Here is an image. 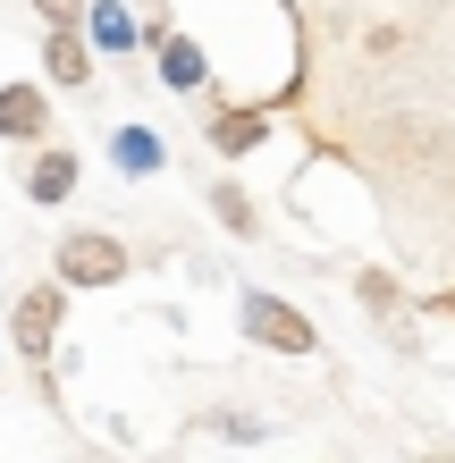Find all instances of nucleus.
<instances>
[{
  "instance_id": "f257e3e1",
  "label": "nucleus",
  "mask_w": 455,
  "mask_h": 463,
  "mask_svg": "<svg viewBox=\"0 0 455 463\" xmlns=\"http://www.w3.org/2000/svg\"><path fill=\"white\" fill-rule=\"evenodd\" d=\"M118 279H127V244L118 236H93V228L60 236V287H118Z\"/></svg>"
},
{
  "instance_id": "f03ea898",
  "label": "nucleus",
  "mask_w": 455,
  "mask_h": 463,
  "mask_svg": "<svg viewBox=\"0 0 455 463\" xmlns=\"http://www.w3.org/2000/svg\"><path fill=\"white\" fill-rule=\"evenodd\" d=\"M60 312H68V287H25V295H17L9 337H17L25 363H43V354H51V337H60Z\"/></svg>"
},
{
  "instance_id": "7ed1b4c3",
  "label": "nucleus",
  "mask_w": 455,
  "mask_h": 463,
  "mask_svg": "<svg viewBox=\"0 0 455 463\" xmlns=\"http://www.w3.org/2000/svg\"><path fill=\"white\" fill-rule=\"evenodd\" d=\"M245 329L279 354H312V320L296 304H279V295H245Z\"/></svg>"
},
{
  "instance_id": "20e7f679",
  "label": "nucleus",
  "mask_w": 455,
  "mask_h": 463,
  "mask_svg": "<svg viewBox=\"0 0 455 463\" xmlns=\"http://www.w3.org/2000/svg\"><path fill=\"white\" fill-rule=\"evenodd\" d=\"M43 127H51V101L34 85H0V135H9V144H34Z\"/></svg>"
},
{
  "instance_id": "39448f33",
  "label": "nucleus",
  "mask_w": 455,
  "mask_h": 463,
  "mask_svg": "<svg viewBox=\"0 0 455 463\" xmlns=\"http://www.w3.org/2000/svg\"><path fill=\"white\" fill-rule=\"evenodd\" d=\"M43 68H51V85H85V76H93V51L76 43V25H51V43H43Z\"/></svg>"
},
{
  "instance_id": "423d86ee",
  "label": "nucleus",
  "mask_w": 455,
  "mask_h": 463,
  "mask_svg": "<svg viewBox=\"0 0 455 463\" xmlns=\"http://www.w3.org/2000/svg\"><path fill=\"white\" fill-rule=\"evenodd\" d=\"M25 194H34V203H68L76 194V160L68 152H43L34 169H25Z\"/></svg>"
},
{
  "instance_id": "0eeeda50",
  "label": "nucleus",
  "mask_w": 455,
  "mask_h": 463,
  "mask_svg": "<svg viewBox=\"0 0 455 463\" xmlns=\"http://www.w3.org/2000/svg\"><path fill=\"white\" fill-rule=\"evenodd\" d=\"M110 152H118V169H127V177H152V169H160V135H152V127H118V144H110Z\"/></svg>"
},
{
  "instance_id": "6e6552de",
  "label": "nucleus",
  "mask_w": 455,
  "mask_h": 463,
  "mask_svg": "<svg viewBox=\"0 0 455 463\" xmlns=\"http://www.w3.org/2000/svg\"><path fill=\"white\" fill-rule=\"evenodd\" d=\"M160 76H169L177 93H194V85H203V51H194V43H160Z\"/></svg>"
},
{
  "instance_id": "1a4fd4ad",
  "label": "nucleus",
  "mask_w": 455,
  "mask_h": 463,
  "mask_svg": "<svg viewBox=\"0 0 455 463\" xmlns=\"http://www.w3.org/2000/svg\"><path fill=\"white\" fill-rule=\"evenodd\" d=\"M85 25H93V43H101V51H127V43H136V17H127L118 0H101V9H93Z\"/></svg>"
},
{
  "instance_id": "9d476101",
  "label": "nucleus",
  "mask_w": 455,
  "mask_h": 463,
  "mask_svg": "<svg viewBox=\"0 0 455 463\" xmlns=\"http://www.w3.org/2000/svg\"><path fill=\"white\" fill-rule=\"evenodd\" d=\"M261 110H236V118H220V152H245V144H261Z\"/></svg>"
},
{
  "instance_id": "9b49d317",
  "label": "nucleus",
  "mask_w": 455,
  "mask_h": 463,
  "mask_svg": "<svg viewBox=\"0 0 455 463\" xmlns=\"http://www.w3.org/2000/svg\"><path fill=\"white\" fill-rule=\"evenodd\" d=\"M211 203H220V220H228L236 236H245V228H253V203H245V194H236V185H220V194H211Z\"/></svg>"
},
{
  "instance_id": "f8f14e48",
  "label": "nucleus",
  "mask_w": 455,
  "mask_h": 463,
  "mask_svg": "<svg viewBox=\"0 0 455 463\" xmlns=\"http://www.w3.org/2000/svg\"><path fill=\"white\" fill-rule=\"evenodd\" d=\"M34 9H43L51 25H76V9H85V0H34Z\"/></svg>"
}]
</instances>
